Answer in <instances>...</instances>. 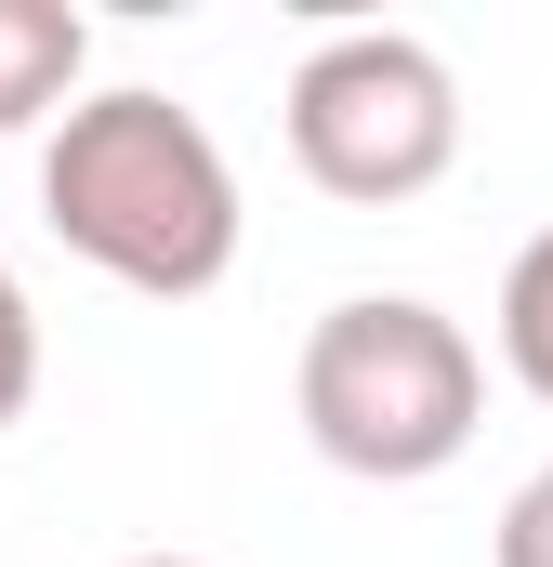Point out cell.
<instances>
[{"instance_id":"cell-7","label":"cell","mask_w":553,"mask_h":567,"mask_svg":"<svg viewBox=\"0 0 553 567\" xmlns=\"http://www.w3.org/2000/svg\"><path fill=\"white\" fill-rule=\"evenodd\" d=\"M488 567H553V462L501 502V528H488Z\"/></svg>"},{"instance_id":"cell-8","label":"cell","mask_w":553,"mask_h":567,"mask_svg":"<svg viewBox=\"0 0 553 567\" xmlns=\"http://www.w3.org/2000/svg\"><path fill=\"white\" fill-rule=\"evenodd\" d=\"M119 567H198V555H119Z\"/></svg>"},{"instance_id":"cell-2","label":"cell","mask_w":553,"mask_h":567,"mask_svg":"<svg viewBox=\"0 0 553 567\" xmlns=\"http://www.w3.org/2000/svg\"><path fill=\"white\" fill-rule=\"evenodd\" d=\"M290 396H303L316 462H343L369 488H409V475H448L474 449V423H488V357H474V330L448 303L356 290V303H330L303 330Z\"/></svg>"},{"instance_id":"cell-3","label":"cell","mask_w":553,"mask_h":567,"mask_svg":"<svg viewBox=\"0 0 553 567\" xmlns=\"http://www.w3.org/2000/svg\"><path fill=\"white\" fill-rule=\"evenodd\" d=\"M290 158H303L316 198H356V212H396L421 185H448V158H461L448 53L409 40V27H330L290 66Z\"/></svg>"},{"instance_id":"cell-6","label":"cell","mask_w":553,"mask_h":567,"mask_svg":"<svg viewBox=\"0 0 553 567\" xmlns=\"http://www.w3.org/2000/svg\"><path fill=\"white\" fill-rule=\"evenodd\" d=\"M27 396H40V317H27L13 265H0V435L27 423Z\"/></svg>"},{"instance_id":"cell-5","label":"cell","mask_w":553,"mask_h":567,"mask_svg":"<svg viewBox=\"0 0 553 567\" xmlns=\"http://www.w3.org/2000/svg\"><path fill=\"white\" fill-rule=\"evenodd\" d=\"M501 370H514V383L553 410V225L514 251V265H501Z\"/></svg>"},{"instance_id":"cell-1","label":"cell","mask_w":553,"mask_h":567,"mask_svg":"<svg viewBox=\"0 0 553 567\" xmlns=\"http://www.w3.org/2000/svg\"><path fill=\"white\" fill-rule=\"evenodd\" d=\"M40 225L93 278L145 290V303H198L238 265V172H225V145H211L198 106L119 80V93H80L53 120V145H40Z\"/></svg>"},{"instance_id":"cell-4","label":"cell","mask_w":553,"mask_h":567,"mask_svg":"<svg viewBox=\"0 0 553 567\" xmlns=\"http://www.w3.org/2000/svg\"><path fill=\"white\" fill-rule=\"evenodd\" d=\"M80 66H93V27H80L66 0H0V133L66 120Z\"/></svg>"}]
</instances>
